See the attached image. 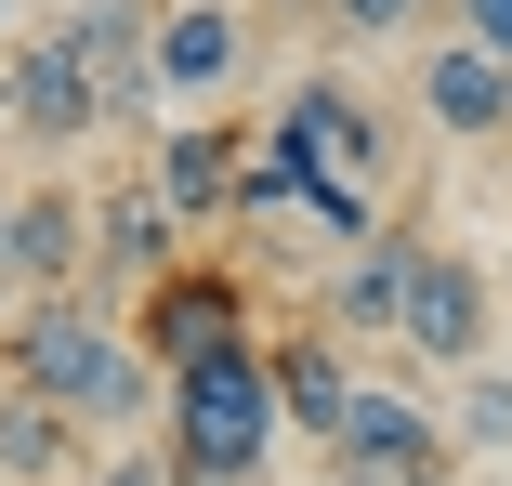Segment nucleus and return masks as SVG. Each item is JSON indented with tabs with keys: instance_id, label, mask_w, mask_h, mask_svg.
Masks as SVG:
<instances>
[{
	"instance_id": "f257e3e1",
	"label": "nucleus",
	"mask_w": 512,
	"mask_h": 486,
	"mask_svg": "<svg viewBox=\"0 0 512 486\" xmlns=\"http://www.w3.org/2000/svg\"><path fill=\"white\" fill-rule=\"evenodd\" d=\"M158 434H171V460H197V473H263L276 434H289L263 342H224V355L171 368V421H158Z\"/></svg>"
},
{
	"instance_id": "f03ea898",
	"label": "nucleus",
	"mask_w": 512,
	"mask_h": 486,
	"mask_svg": "<svg viewBox=\"0 0 512 486\" xmlns=\"http://www.w3.org/2000/svg\"><path fill=\"white\" fill-rule=\"evenodd\" d=\"M119 355H132V329L92 303V289H27L14 329H0L14 395H40V408H66V421H92V395H106V368H119Z\"/></svg>"
},
{
	"instance_id": "7ed1b4c3",
	"label": "nucleus",
	"mask_w": 512,
	"mask_h": 486,
	"mask_svg": "<svg viewBox=\"0 0 512 486\" xmlns=\"http://www.w3.org/2000/svg\"><path fill=\"white\" fill-rule=\"evenodd\" d=\"M447 408H421L407 381H355V408L329 434V486H447Z\"/></svg>"
},
{
	"instance_id": "20e7f679",
	"label": "nucleus",
	"mask_w": 512,
	"mask_h": 486,
	"mask_svg": "<svg viewBox=\"0 0 512 486\" xmlns=\"http://www.w3.org/2000/svg\"><path fill=\"white\" fill-rule=\"evenodd\" d=\"M486 329H499V316H486V263L407 224V316H394V342L460 381V368H486Z\"/></svg>"
},
{
	"instance_id": "39448f33",
	"label": "nucleus",
	"mask_w": 512,
	"mask_h": 486,
	"mask_svg": "<svg viewBox=\"0 0 512 486\" xmlns=\"http://www.w3.org/2000/svg\"><path fill=\"white\" fill-rule=\"evenodd\" d=\"M132 342H145L158 368H197V355L250 342V276H237V263H171V276H145V289H132Z\"/></svg>"
},
{
	"instance_id": "423d86ee",
	"label": "nucleus",
	"mask_w": 512,
	"mask_h": 486,
	"mask_svg": "<svg viewBox=\"0 0 512 486\" xmlns=\"http://www.w3.org/2000/svg\"><path fill=\"white\" fill-rule=\"evenodd\" d=\"M53 27L79 40V79L106 106V132H145L158 119V0H66Z\"/></svg>"
},
{
	"instance_id": "0eeeda50",
	"label": "nucleus",
	"mask_w": 512,
	"mask_h": 486,
	"mask_svg": "<svg viewBox=\"0 0 512 486\" xmlns=\"http://www.w3.org/2000/svg\"><path fill=\"white\" fill-rule=\"evenodd\" d=\"M250 79V14L237 0H158V106L224 119V92Z\"/></svg>"
},
{
	"instance_id": "6e6552de",
	"label": "nucleus",
	"mask_w": 512,
	"mask_h": 486,
	"mask_svg": "<svg viewBox=\"0 0 512 486\" xmlns=\"http://www.w3.org/2000/svg\"><path fill=\"white\" fill-rule=\"evenodd\" d=\"M263 132H276L302 171H316V184H381V171H394V132H381V106H368L355 79H302Z\"/></svg>"
},
{
	"instance_id": "1a4fd4ad",
	"label": "nucleus",
	"mask_w": 512,
	"mask_h": 486,
	"mask_svg": "<svg viewBox=\"0 0 512 486\" xmlns=\"http://www.w3.org/2000/svg\"><path fill=\"white\" fill-rule=\"evenodd\" d=\"M14 132H27L40 158H66V145L106 132V106H92V79H79V40H66V27H27V40H14Z\"/></svg>"
},
{
	"instance_id": "9d476101",
	"label": "nucleus",
	"mask_w": 512,
	"mask_h": 486,
	"mask_svg": "<svg viewBox=\"0 0 512 486\" xmlns=\"http://www.w3.org/2000/svg\"><path fill=\"white\" fill-rule=\"evenodd\" d=\"M0 250H14V289H92V198L79 184L0 198Z\"/></svg>"
},
{
	"instance_id": "9b49d317",
	"label": "nucleus",
	"mask_w": 512,
	"mask_h": 486,
	"mask_svg": "<svg viewBox=\"0 0 512 486\" xmlns=\"http://www.w3.org/2000/svg\"><path fill=\"white\" fill-rule=\"evenodd\" d=\"M421 119H434L447 145H512V66L447 27V40L421 53Z\"/></svg>"
},
{
	"instance_id": "f8f14e48",
	"label": "nucleus",
	"mask_w": 512,
	"mask_h": 486,
	"mask_svg": "<svg viewBox=\"0 0 512 486\" xmlns=\"http://www.w3.org/2000/svg\"><path fill=\"white\" fill-rule=\"evenodd\" d=\"M263 368H276V408H289V434H316V447L342 434L355 381H368V368H355V342H342V329H316V316H302V329H276V342H263Z\"/></svg>"
},
{
	"instance_id": "ddd939ff",
	"label": "nucleus",
	"mask_w": 512,
	"mask_h": 486,
	"mask_svg": "<svg viewBox=\"0 0 512 486\" xmlns=\"http://www.w3.org/2000/svg\"><path fill=\"white\" fill-rule=\"evenodd\" d=\"M171 263H184V211L158 198L145 171H132V184H106V198H92V276L145 289V276H171Z\"/></svg>"
},
{
	"instance_id": "4468645a",
	"label": "nucleus",
	"mask_w": 512,
	"mask_h": 486,
	"mask_svg": "<svg viewBox=\"0 0 512 486\" xmlns=\"http://www.w3.org/2000/svg\"><path fill=\"white\" fill-rule=\"evenodd\" d=\"M145 184H158L184 224H224L237 211V119H171L158 158H145Z\"/></svg>"
},
{
	"instance_id": "2eb2a0df",
	"label": "nucleus",
	"mask_w": 512,
	"mask_h": 486,
	"mask_svg": "<svg viewBox=\"0 0 512 486\" xmlns=\"http://www.w3.org/2000/svg\"><path fill=\"white\" fill-rule=\"evenodd\" d=\"M394 316H407V224L342 250L329 289H316V329H342V342H394Z\"/></svg>"
},
{
	"instance_id": "dca6fc26",
	"label": "nucleus",
	"mask_w": 512,
	"mask_h": 486,
	"mask_svg": "<svg viewBox=\"0 0 512 486\" xmlns=\"http://www.w3.org/2000/svg\"><path fill=\"white\" fill-rule=\"evenodd\" d=\"M0 486H79V421L40 395H0Z\"/></svg>"
},
{
	"instance_id": "f3484780",
	"label": "nucleus",
	"mask_w": 512,
	"mask_h": 486,
	"mask_svg": "<svg viewBox=\"0 0 512 486\" xmlns=\"http://www.w3.org/2000/svg\"><path fill=\"white\" fill-rule=\"evenodd\" d=\"M302 198H316V171H302L276 132H250V145H237V211H250V224H302Z\"/></svg>"
},
{
	"instance_id": "a211bd4d",
	"label": "nucleus",
	"mask_w": 512,
	"mask_h": 486,
	"mask_svg": "<svg viewBox=\"0 0 512 486\" xmlns=\"http://www.w3.org/2000/svg\"><path fill=\"white\" fill-rule=\"evenodd\" d=\"M447 447L460 460H512V381L499 368H460L447 381Z\"/></svg>"
},
{
	"instance_id": "6ab92c4d",
	"label": "nucleus",
	"mask_w": 512,
	"mask_h": 486,
	"mask_svg": "<svg viewBox=\"0 0 512 486\" xmlns=\"http://www.w3.org/2000/svg\"><path fill=\"white\" fill-rule=\"evenodd\" d=\"M79 486H184V460H171V434H119L106 460H79Z\"/></svg>"
},
{
	"instance_id": "aec40b11",
	"label": "nucleus",
	"mask_w": 512,
	"mask_h": 486,
	"mask_svg": "<svg viewBox=\"0 0 512 486\" xmlns=\"http://www.w3.org/2000/svg\"><path fill=\"white\" fill-rule=\"evenodd\" d=\"M447 27H460V40H486V53L512 66V0H447Z\"/></svg>"
},
{
	"instance_id": "412c9836",
	"label": "nucleus",
	"mask_w": 512,
	"mask_h": 486,
	"mask_svg": "<svg viewBox=\"0 0 512 486\" xmlns=\"http://www.w3.org/2000/svg\"><path fill=\"white\" fill-rule=\"evenodd\" d=\"M329 14H342V27H355V40H394V27H407V14H421V0H329Z\"/></svg>"
},
{
	"instance_id": "4be33fe9",
	"label": "nucleus",
	"mask_w": 512,
	"mask_h": 486,
	"mask_svg": "<svg viewBox=\"0 0 512 486\" xmlns=\"http://www.w3.org/2000/svg\"><path fill=\"white\" fill-rule=\"evenodd\" d=\"M0 145H14V40H0Z\"/></svg>"
},
{
	"instance_id": "5701e85b",
	"label": "nucleus",
	"mask_w": 512,
	"mask_h": 486,
	"mask_svg": "<svg viewBox=\"0 0 512 486\" xmlns=\"http://www.w3.org/2000/svg\"><path fill=\"white\" fill-rule=\"evenodd\" d=\"M14 14H27V0H0V40H14Z\"/></svg>"
},
{
	"instance_id": "b1692460",
	"label": "nucleus",
	"mask_w": 512,
	"mask_h": 486,
	"mask_svg": "<svg viewBox=\"0 0 512 486\" xmlns=\"http://www.w3.org/2000/svg\"><path fill=\"white\" fill-rule=\"evenodd\" d=\"M0 276H14V250H0Z\"/></svg>"
}]
</instances>
